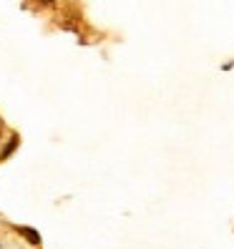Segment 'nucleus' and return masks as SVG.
<instances>
[{
	"label": "nucleus",
	"mask_w": 234,
	"mask_h": 249,
	"mask_svg": "<svg viewBox=\"0 0 234 249\" xmlns=\"http://www.w3.org/2000/svg\"><path fill=\"white\" fill-rule=\"evenodd\" d=\"M0 128H3V124H0Z\"/></svg>",
	"instance_id": "3"
},
{
	"label": "nucleus",
	"mask_w": 234,
	"mask_h": 249,
	"mask_svg": "<svg viewBox=\"0 0 234 249\" xmlns=\"http://www.w3.org/2000/svg\"><path fill=\"white\" fill-rule=\"evenodd\" d=\"M18 231H20L31 244H40V234H38L36 229H31V227H18Z\"/></svg>",
	"instance_id": "1"
},
{
	"label": "nucleus",
	"mask_w": 234,
	"mask_h": 249,
	"mask_svg": "<svg viewBox=\"0 0 234 249\" xmlns=\"http://www.w3.org/2000/svg\"><path fill=\"white\" fill-rule=\"evenodd\" d=\"M18 143H20V139H18V136H13V139L8 141V146L3 149V154H0V161H3V159H8L13 151H16V146H18Z\"/></svg>",
	"instance_id": "2"
}]
</instances>
